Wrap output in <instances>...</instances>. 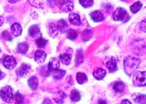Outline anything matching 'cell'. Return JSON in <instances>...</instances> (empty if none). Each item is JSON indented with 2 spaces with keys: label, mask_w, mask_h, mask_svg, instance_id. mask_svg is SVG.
I'll return each mask as SVG.
<instances>
[{
  "label": "cell",
  "mask_w": 146,
  "mask_h": 104,
  "mask_svg": "<svg viewBox=\"0 0 146 104\" xmlns=\"http://www.w3.org/2000/svg\"><path fill=\"white\" fill-rule=\"evenodd\" d=\"M141 64V59L135 55H129L124 59V70L125 74L129 76H131L132 74L136 70Z\"/></svg>",
  "instance_id": "obj_1"
},
{
  "label": "cell",
  "mask_w": 146,
  "mask_h": 104,
  "mask_svg": "<svg viewBox=\"0 0 146 104\" xmlns=\"http://www.w3.org/2000/svg\"><path fill=\"white\" fill-rule=\"evenodd\" d=\"M132 83L134 86L137 87H145L146 85V72H137L132 77Z\"/></svg>",
  "instance_id": "obj_2"
},
{
  "label": "cell",
  "mask_w": 146,
  "mask_h": 104,
  "mask_svg": "<svg viewBox=\"0 0 146 104\" xmlns=\"http://www.w3.org/2000/svg\"><path fill=\"white\" fill-rule=\"evenodd\" d=\"M0 97L1 99L8 103H12L13 100L12 89L10 86H6L0 90Z\"/></svg>",
  "instance_id": "obj_3"
},
{
  "label": "cell",
  "mask_w": 146,
  "mask_h": 104,
  "mask_svg": "<svg viewBox=\"0 0 146 104\" xmlns=\"http://www.w3.org/2000/svg\"><path fill=\"white\" fill-rule=\"evenodd\" d=\"M113 18L115 21H126L129 18V15L124 8L119 7L113 12Z\"/></svg>",
  "instance_id": "obj_4"
},
{
  "label": "cell",
  "mask_w": 146,
  "mask_h": 104,
  "mask_svg": "<svg viewBox=\"0 0 146 104\" xmlns=\"http://www.w3.org/2000/svg\"><path fill=\"white\" fill-rule=\"evenodd\" d=\"M104 63L110 73H113L117 70V62L113 56H107L105 58Z\"/></svg>",
  "instance_id": "obj_5"
},
{
  "label": "cell",
  "mask_w": 146,
  "mask_h": 104,
  "mask_svg": "<svg viewBox=\"0 0 146 104\" xmlns=\"http://www.w3.org/2000/svg\"><path fill=\"white\" fill-rule=\"evenodd\" d=\"M58 6L60 11L62 12H70L74 9V3L69 0L60 1Z\"/></svg>",
  "instance_id": "obj_6"
},
{
  "label": "cell",
  "mask_w": 146,
  "mask_h": 104,
  "mask_svg": "<svg viewBox=\"0 0 146 104\" xmlns=\"http://www.w3.org/2000/svg\"><path fill=\"white\" fill-rule=\"evenodd\" d=\"M3 65L8 70H12L17 65V61L13 56H6L3 60Z\"/></svg>",
  "instance_id": "obj_7"
},
{
  "label": "cell",
  "mask_w": 146,
  "mask_h": 104,
  "mask_svg": "<svg viewBox=\"0 0 146 104\" xmlns=\"http://www.w3.org/2000/svg\"><path fill=\"white\" fill-rule=\"evenodd\" d=\"M31 70V66L29 64H22L17 70V74L18 76L20 77H24L29 73V72Z\"/></svg>",
  "instance_id": "obj_8"
},
{
  "label": "cell",
  "mask_w": 146,
  "mask_h": 104,
  "mask_svg": "<svg viewBox=\"0 0 146 104\" xmlns=\"http://www.w3.org/2000/svg\"><path fill=\"white\" fill-rule=\"evenodd\" d=\"M46 58V54L42 50H36L35 53V60L38 64H42L45 61Z\"/></svg>",
  "instance_id": "obj_9"
},
{
  "label": "cell",
  "mask_w": 146,
  "mask_h": 104,
  "mask_svg": "<svg viewBox=\"0 0 146 104\" xmlns=\"http://www.w3.org/2000/svg\"><path fill=\"white\" fill-rule=\"evenodd\" d=\"M60 62L59 60L56 58H53L50 61L48 65V70L50 72H53L59 69Z\"/></svg>",
  "instance_id": "obj_10"
},
{
  "label": "cell",
  "mask_w": 146,
  "mask_h": 104,
  "mask_svg": "<svg viewBox=\"0 0 146 104\" xmlns=\"http://www.w3.org/2000/svg\"><path fill=\"white\" fill-rule=\"evenodd\" d=\"M11 32L13 36L15 37H18L20 36L22 33V28L21 25L18 23L13 24L12 26H11Z\"/></svg>",
  "instance_id": "obj_11"
},
{
  "label": "cell",
  "mask_w": 146,
  "mask_h": 104,
  "mask_svg": "<svg viewBox=\"0 0 146 104\" xmlns=\"http://www.w3.org/2000/svg\"><path fill=\"white\" fill-rule=\"evenodd\" d=\"M93 75L96 79L98 80H101L106 75V71L102 68H97L94 70Z\"/></svg>",
  "instance_id": "obj_12"
},
{
  "label": "cell",
  "mask_w": 146,
  "mask_h": 104,
  "mask_svg": "<svg viewBox=\"0 0 146 104\" xmlns=\"http://www.w3.org/2000/svg\"><path fill=\"white\" fill-rule=\"evenodd\" d=\"M72 52H66L60 55V59L62 61L63 64L68 65L71 62L72 60Z\"/></svg>",
  "instance_id": "obj_13"
},
{
  "label": "cell",
  "mask_w": 146,
  "mask_h": 104,
  "mask_svg": "<svg viewBox=\"0 0 146 104\" xmlns=\"http://www.w3.org/2000/svg\"><path fill=\"white\" fill-rule=\"evenodd\" d=\"M90 17L94 22H100L104 20V17L102 13L100 11H95L90 14Z\"/></svg>",
  "instance_id": "obj_14"
},
{
  "label": "cell",
  "mask_w": 146,
  "mask_h": 104,
  "mask_svg": "<svg viewBox=\"0 0 146 104\" xmlns=\"http://www.w3.org/2000/svg\"><path fill=\"white\" fill-rule=\"evenodd\" d=\"M29 34L33 38H39L41 36L40 30L37 25H33L29 29Z\"/></svg>",
  "instance_id": "obj_15"
},
{
  "label": "cell",
  "mask_w": 146,
  "mask_h": 104,
  "mask_svg": "<svg viewBox=\"0 0 146 104\" xmlns=\"http://www.w3.org/2000/svg\"><path fill=\"white\" fill-rule=\"evenodd\" d=\"M69 21L70 23L74 25H80L81 24L80 17L78 15L72 13L69 15Z\"/></svg>",
  "instance_id": "obj_16"
},
{
  "label": "cell",
  "mask_w": 146,
  "mask_h": 104,
  "mask_svg": "<svg viewBox=\"0 0 146 104\" xmlns=\"http://www.w3.org/2000/svg\"><path fill=\"white\" fill-rule=\"evenodd\" d=\"M28 84L31 89L33 90H35L37 89L38 86V80L35 76L31 77L28 79Z\"/></svg>",
  "instance_id": "obj_17"
},
{
  "label": "cell",
  "mask_w": 146,
  "mask_h": 104,
  "mask_svg": "<svg viewBox=\"0 0 146 104\" xmlns=\"http://www.w3.org/2000/svg\"><path fill=\"white\" fill-rule=\"evenodd\" d=\"M113 89L117 92L122 93L125 90V84L123 81H115L113 83Z\"/></svg>",
  "instance_id": "obj_18"
},
{
  "label": "cell",
  "mask_w": 146,
  "mask_h": 104,
  "mask_svg": "<svg viewBox=\"0 0 146 104\" xmlns=\"http://www.w3.org/2000/svg\"><path fill=\"white\" fill-rule=\"evenodd\" d=\"M84 61V55L83 52L81 49H79L77 50V53H76L75 56V66L78 67L81 64L83 63Z\"/></svg>",
  "instance_id": "obj_19"
},
{
  "label": "cell",
  "mask_w": 146,
  "mask_h": 104,
  "mask_svg": "<svg viewBox=\"0 0 146 104\" xmlns=\"http://www.w3.org/2000/svg\"><path fill=\"white\" fill-rule=\"evenodd\" d=\"M31 5L36 8H44L47 3V0H28Z\"/></svg>",
  "instance_id": "obj_20"
},
{
  "label": "cell",
  "mask_w": 146,
  "mask_h": 104,
  "mask_svg": "<svg viewBox=\"0 0 146 104\" xmlns=\"http://www.w3.org/2000/svg\"><path fill=\"white\" fill-rule=\"evenodd\" d=\"M76 78H77V80L78 83L80 84V85L84 84L85 83H86L88 80L87 75H85L84 73H82V72H78V73H77Z\"/></svg>",
  "instance_id": "obj_21"
},
{
  "label": "cell",
  "mask_w": 146,
  "mask_h": 104,
  "mask_svg": "<svg viewBox=\"0 0 146 104\" xmlns=\"http://www.w3.org/2000/svg\"><path fill=\"white\" fill-rule=\"evenodd\" d=\"M56 26L59 31H61V32H65L68 29V25L66 24V21L64 20H63V19L58 21Z\"/></svg>",
  "instance_id": "obj_22"
},
{
  "label": "cell",
  "mask_w": 146,
  "mask_h": 104,
  "mask_svg": "<svg viewBox=\"0 0 146 104\" xmlns=\"http://www.w3.org/2000/svg\"><path fill=\"white\" fill-rule=\"evenodd\" d=\"M81 99L80 93L77 90H74L72 91L70 93V99L73 102H77L80 101Z\"/></svg>",
  "instance_id": "obj_23"
},
{
  "label": "cell",
  "mask_w": 146,
  "mask_h": 104,
  "mask_svg": "<svg viewBox=\"0 0 146 104\" xmlns=\"http://www.w3.org/2000/svg\"><path fill=\"white\" fill-rule=\"evenodd\" d=\"M52 73L53 78H55V80H61L62 78H63V77L65 76V75L66 74V72L63 70H60V69H58V70L53 72Z\"/></svg>",
  "instance_id": "obj_24"
},
{
  "label": "cell",
  "mask_w": 146,
  "mask_h": 104,
  "mask_svg": "<svg viewBox=\"0 0 146 104\" xmlns=\"http://www.w3.org/2000/svg\"><path fill=\"white\" fill-rule=\"evenodd\" d=\"M28 45L26 43H20L17 46V50L21 54H25L28 50Z\"/></svg>",
  "instance_id": "obj_25"
},
{
  "label": "cell",
  "mask_w": 146,
  "mask_h": 104,
  "mask_svg": "<svg viewBox=\"0 0 146 104\" xmlns=\"http://www.w3.org/2000/svg\"><path fill=\"white\" fill-rule=\"evenodd\" d=\"M142 7V4L141 1H137L134 3L131 6V11L132 13H137V12L141 10Z\"/></svg>",
  "instance_id": "obj_26"
},
{
  "label": "cell",
  "mask_w": 146,
  "mask_h": 104,
  "mask_svg": "<svg viewBox=\"0 0 146 104\" xmlns=\"http://www.w3.org/2000/svg\"><path fill=\"white\" fill-rule=\"evenodd\" d=\"M58 29L57 28L56 24H52V26H50L49 28V34L51 36L55 38L58 33Z\"/></svg>",
  "instance_id": "obj_27"
},
{
  "label": "cell",
  "mask_w": 146,
  "mask_h": 104,
  "mask_svg": "<svg viewBox=\"0 0 146 104\" xmlns=\"http://www.w3.org/2000/svg\"><path fill=\"white\" fill-rule=\"evenodd\" d=\"M57 94L59 95L60 97H57V99H54V100H55V102L58 104H63V99H65L66 97V94L62 92V91H60Z\"/></svg>",
  "instance_id": "obj_28"
},
{
  "label": "cell",
  "mask_w": 146,
  "mask_h": 104,
  "mask_svg": "<svg viewBox=\"0 0 146 104\" xmlns=\"http://www.w3.org/2000/svg\"><path fill=\"white\" fill-rule=\"evenodd\" d=\"M79 3L84 8H88L93 6L94 0H79Z\"/></svg>",
  "instance_id": "obj_29"
},
{
  "label": "cell",
  "mask_w": 146,
  "mask_h": 104,
  "mask_svg": "<svg viewBox=\"0 0 146 104\" xmlns=\"http://www.w3.org/2000/svg\"><path fill=\"white\" fill-rule=\"evenodd\" d=\"M47 42H48V41L40 36L36 39V45L38 46V48H44L47 44Z\"/></svg>",
  "instance_id": "obj_30"
},
{
  "label": "cell",
  "mask_w": 146,
  "mask_h": 104,
  "mask_svg": "<svg viewBox=\"0 0 146 104\" xmlns=\"http://www.w3.org/2000/svg\"><path fill=\"white\" fill-rule=\"evenodd\" d=\"M67 37L70 40H74L77 37V32L73 29H70L67 31Z\"/></svg>",
  "instance_id": "obj_31"
},
{
  "label": "cell",
  "mask_w": 146,
  "mask_h": 104,
  "mask_svg": "<svg viewBox=\"0 0 146 104\" xmlns=\"http://www.w3.org/2000/svg\"><path fill=\"white\" fill-rule=\"evenodd\" d=\"M135 101L136 103H138L139 104H145L146 103V97L145 95H139L136 97L135 99Z\"/></svg>",
  "instance_id": "obj_32"
},
{
  "label": "cell",
  "mask_w": 146,
  "mask_h": 104,
  "mask_svg": "<svg viewBox=\"0 0 146 104\" xmlns=\"http://www.w3.org/2000/svg\"><path fill=\"white\" fill-rule=\"evenodd\" d=\"M15 102L17 104L22 103L24 101V97L20 94V93L17 92L15 95Z\"/></svg>",
  "instance_id": "obj_33"
},
{
  "label": "cell",
  "mask_w": 146,
  "mask_h": 104,
  "mask_svg": "<svg viewBox=\"0 0 146 104\" xmlns=\"http://www.w3.org/2000/svg\"><path fill=\"white\" fill-rule=\"evenodd\" d=\"M2 37L6 41H8V42H10L12 40L13 38L8 31H4L2 33Z\"/></svg>",
  "instance_id": "obj_34"
},
{
  "label": "cell",
  "mask_w": 146,
  "mask_h": 104,
  "mask_svg": "<svg viewBox=\"0 0 146 104\" xmlns=\"http://www.w3.org/2000/svg\"><path fill=\"white\" fill-rule=\"evenodd\" d=\"M145 26H146V23H145V20H144L143 21L141 22L140 28L141 30H142L144 32H145Z\"/></svg>",
  "instance_id": "obj_35"
},
{
  "label": "cell",
  "mask_w": 146,
  "mask_h": 104,
  "mask_svg": "<svg viewBox=\"0 0 146 104\" xmlns=\"http://www.w3.org/2000/svg\"><path fill=\"white\" fill-rule=\"evenodd\" d=\"M122 104H132V103L129 101L127 99H125L123 100L122 102Z\"/></svg>",
  "instance_id": "obj_36"
},
{
  "label": "cell",
  "mask_w": 146,
  "mask_h": 104,
  "mask_svg": "<svg viewBox=\"0 0 146 104\" xmlns=\"http://www.w3.org/2000/svg\"><path fill=\"white\" fill-rule=\"evenodd\" d=\"M5 74L3 73V72H1V70H0V80H2L3 78L5 77Z\"/></svg>",
  "instance_id": "obj_37"
},
{
  "label": "cell",
  "mask_w": 146,
  "mask_h": 104,
  "mask_svg": "<svg viewBox=\"0 0 146 104\" xmlns=\"http://www.w3.org/2000/svg\"><path fill=\"white\" fill-rule=\"evenodd\" d=\"M52 103V102H51V100L48 99H46L45 100H44L43 102V104H48V103Z\"/></svg>",
  "instance_id": "obj_38"
},
{
  "label": "cell",
  "mask_w": 146,
  "mask_h": 104,
  "mask_svg": "<svg viewBox=\"0 0 146 104\" xmlns=\"http://www.w3.org/2000/svg\"><path fill=\"white\" fill-rule=\"evenodd\" d=\"M3 22H4V18L0 16V26L3 24Z\"/></svg>",
  "instance_id": "obj_39"
},
{
  "label": "cell",
  "mask_w": 146,
  "mask_h": 104,
  "mask_svg": "<svg viewBox=\"0 0 146 104\" xmlns=\"http://www.w3.org/2000/svg\"><path fill=\"white\" fill-rule=\"evenodd\" d=\"M98 104H107V103L106 101H105V100H100L99 101H98Z\"/></svg>",
  "instance_id": "obj_40"
},
{
  "label": "cell",
  "mask_w": 146,
  "mask_h": 104,
  "mask_svg": "<svg viewBox=\"0 0 146 104\" xmlns=\"http://www.w3.org/2000/svg\"><path fill=\"white\" fill-rule=\"evenodd\" d=\"M18 1H20V0H8V1L11 3H15L18 2Z\"/></svg>",
  "instance_id": "obj_41"
},
{
  "label": "cell",
  "mask_w": 146,
  "mask_h": 104,
  "mask_svg": "<svg viewBox=\"0 0 146 104\" xmlns=\"http://www.w3.org/2000/svg\"><path fill=\"white\" fill-rule=\"evenodd\" d=\"M0 52H1V49H0Z\"/></svg>",
  "instance_id": "obj_42"
}]
</instances>
